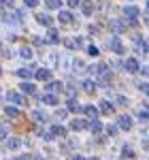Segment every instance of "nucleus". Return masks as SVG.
<instances>
[{"label":"nucleus","mask_w":149,"mask_h":160,"mask_svg":"<svg viewBox=\"0 0 149 160\" xmlns=\"http://www.w3.org/2000/svg\"><path fill=\"white\" fill-rule=\"evenodd\" d=\"M124 15L128 17L130 26H137V17H138V9L137 7H124Z\"/></svg>","instance_id":"obj_1"},{"label":"nucleus","mask_w":149,"mask_h":160,"mask_svg":"<svg viewBox=\"0 0 149 160\" xmlns=\"http://www.w3.org/2000/svg\"><path fill=\"white\" fill-rule=\"evenodd\" d=\"M96 73H98V77H100V81H102V83H109V77H111V73H109L107 64H98V66H96Z\"/></svg>","instance_id":"obj_2"},{"label":"nucleus","mask_w":149,"mask_h":160,"mask_svg":"<svg viewBox=\"0 0 149 160\" xmlns=\"http://www.w3.org/2000/svg\"><path fill=\"white\" fill-rule=\"evenodd\" d=\"M117 126H119L122 130H130V128H132V118H130V115H119Z\"/></svg>","instance_id":"obj_3"},{"label":"nucleus","mask_w":149,"mask_h":160,"mask_svg":"<svg viewBox=\"0 0 149 160\" xmlns=\"http://www.w3.org/2000/svg\"><path fill=\"white\" fill-rule=\"evenodd\" d=\"M109 47H111L115 53H124V45H122V41H119L117 37H113L111 41H109Z\"/></svg>","instance_id":"obj_4"},{"label":"nucleus","mask_w":149,"mask_h":160,"mask_svg":"<svg viewBox=\"0 0 149 160\" xmlns=\"http://www.w3.org/2000/svg\"><path fill=\"white\" fill-rule=\"evenodd\" d=\"M7 98L11 100V102H15V105H26V98L19 94V92H9V94H7Z\"/></svg>","instance_id":"obj_5"},{"label":"nucleus","mask_w":149,"mask_h":160,"mask_svg":"<svg viewBox=\"0 0 149 160\" xmlns=\"http://www.w3.org/2000/svg\"><path fill=\"white\" fill-rule=\"evenodd\" d=\"M58 19H60V24H73V22H74L73 13H68V11H60Z\"/></svg>","instance_id":"obj_6"},{"label":"nucleus","mask_w":149,"mask_h":160,"mask_svg":"<svg viewBox=\"0 0 149 160\" xmlns=\"http://www.w3.org/2000/svg\"><path fill=\"white\" fill-rule=\"evenodd\" d=\"M34 73H36V71H34V66H26V68H19V71H17V75H19L22 79H30Z\"/></svg>","instance_id":"obj_7"},{"label":"nucleus","mask_w":149,"mask_h":160,"mask_svg":"<svg viewBox=\"0 0 149 160\" xmlns=\"http://www.w3.org/2000/svg\"><path fill=\"white\" fill-rule=\"evenodd\" d=\"M34 77H36V79H41V81H49V79H51V73H49V68H38L36 73H34Z\"/></svg>","instance_id":"obj_8"},{"label":"nucleus","mask_w":149,"mask_h":160,"mask_svg":"<svg viewBox=\"0 0 149 160\" xmlns=\"http://www.w3.org/2000/svg\"><path fill=\"white\" fill-rule=\"evenodd\" d=\"M124 66H126V71H128V73H137V71H138V62L134 60V58H128Z\"/></svg>","instance_id":"obj_9"},{"label":"nucleus","mask_w":149,"mask_h":160,"mask_svg":"<svg viewBox=\"0 0 149 160\" xmlns=\"http://www.w3.org/2000/svg\"><path fill=\"white\" fill-rule=\"evenodd\" d=\"M98 111H100V109H96L94 105H87V107H83V113H85L87 118H92V120H96V118H98Z\"/></svg>","instance_id":"obj_10"},{"label":"nucleus","mask_w":149,"mask_h":160,"mask_svg":"<svg viewBox=\"0 0 149 160\" xmlns=\"http://www.w3.org/2000/svg\"><path fill=\"white\" fill-rule=\"evenodd\" d=\"M7 148H9V149L22 148V139H17V137H9V139H7Z\"/></svg>","instance_id":"obj_11"},{"label":"nucleus","mask_w":149,"mask_h":160,"mask_svg":"<svg viewBox=\"0 0 149 160\" xmlns=\"http://www.w3.org/2000/svg\"><path fill=\"white\" fill-rule=\"evenodd\" d=\"M100 113H104V115H111L113 113V105L109 100H102V102H100Z\"/></svg>","instance_id":"obj_12"},{"label":"nucleus","mask_w":149,"mask_h":160,"mask_svg":"<svg viewBox=\"0 0 149 160\" xmlns=\"http://www.w3.org/2000/svg\"><path fill=\"white\" fill-rule=\"evenodd\" d=\"M41 100H43L45 105H58V96H55V94H43Z\"/></svg>","instance_id":"obj_13"},{"label":"nucleus","mask_w":149,"mask_h":160,"mask_svg":"<svg viewBox=\"0 0 149 160\" xmlns=\"http://www.w3.org/2000/svg\"><path fill=\"white\" fill-rule=\"evenodd\" d=\"M36 22L49 28V26H51V17H49V15H45V13H38V15H36Z\"/></svg>","instance_id":"obj_14"},{"label":"nucleus","mask_w":149,"mask_h":160,"mask_svg":"<svg viewBox=\"0 0 149 160\" xmlns=\"http://www.w3.org/2000/svg\"><path fill=\"white\" fill-rule=\"evenodd\" d=\"M0 139H2V141L9 139V124L7 122H0Z\"/></svg>","instance_id":"obj_15"},{"label":"nucleus","mask_w":149,"mask_h":160,"mask_svg":"<svg viewBox=\"0 0 149 160\" xmlns=\"http://www.w3.org/2000/svg\"><path fill=\"white\" fill-rule=\"evenodd\" d=\"M87 126H89V130H92V132H94V135H98L100 130H102V124H100L98 120H92V122L87 124Z\"/></svg>","instance_id":"obj_16"},{"label":"nucleus","mask_w":149,"mask_h":160,"mask_svg":"<svg viewBox=\"0 0 149 160\" xmlns=\"http://www.w3.org/2000/svg\"><path fill=\"white\" fill-rule=\"evenodd\" d=\"M83 90H85L87 94H94V92H96V83H94L92 79H87V81H83Z\"/></svg>","instance_id":"obj_17"},{"label":"nucleus","mask_w":149,"mask_h":160,"mask_svg":"<svg viewBox=\"0 0 149 160\" xmlns=\"http://www.w3.org/2000/svg\"><path fill=\"white\" fill-rule=\"evenodd\" d=\"M60 90H62V83L60 81H49L47 83V92H51V94L53 92H60Z\"/></svg>","instance_id":"obj_18"},{"label":"nucleus","mask_w":149,"mask_h":160,"mask_svg":"<svg viewBox=\"0 0 149 160\" xmlns=\"http://www.w3.org/2000/svg\"><path fill=\"white\" fill-rule=\"evenodd\" d=\"M58 41H60V37H58V30L49 28V32H47V43H58Z\"/></svg>","instance_id":"obj_19"},{"label":"nucleus","mask_w":149,"mask_h":160,"mask_svg":"<svg viewBox=\"0 0 149 160\" xmlns=\"http://www.w3.org/2000/svg\"><path fill=\"white\" fill-rule=\"evenodd\" d=\"M85 126H87V122H83V120H73V122H70V128H73V130H83Z\"/></svg>","instance_id":"obj_20"},{"label":"nucleus","mask_w":149,"mask_h":160,"mask_svg":"<svg viewBox=\"0 0 149 160\" xmlns=\"http://www.w3.org/2000/svg\"><path fill=\"white\" fill-rule=\"evenodd\" d=\"M22 92H26V94H34L36 88L32 86V83H28V81H24V83H22Z\"/></svg>","instance_id":"obj_21"},{"label":"nucleus","mask_w":149,"mask_h":160,"mask_svg":"<svg viewBox=\"0 0 149 160\" xmlns=\"http://www.w3.org/2000/svg\"><path fill=\"white\" fill-rule=\"evenodd\" d=\"M19 56H22L24 60H32V49H30V47H22V49H19Z\"/></svg>","instance_id":"obj_22"},{"label":"nucleus","mask_w":149,"mask_h":160,"mask_svg":"<svg viewBox=\"0 0 149 160\" xmlns=\"http://www.w3.org/2000/svg\"><path fill=\"white\" fill-rule=\"evenodd\" d=\"M68 111H73V113H77V111H83V109L79 107V102H77L74 98H70V100H68Z\"/></svg>","instance_id":"obj_23"},{"label":"nucleus","mask_w":149,"mask_h":160,"mask_svg":"<svg viewBox=\"0 0 149 160\" xmlns=\"http://www.w3.org/2000/svg\"><path fill=\"white\" fill-rule=\"evenodd\" d=\"M4 113H7L9 118H19V109H17V107H7Z\"/></svg>","instance_id":"obj_24"},{"label":"nucleus","mask_w":149,"mask_h":160,"mask_svg":"<svg viewBox=\"0 0 149 160\" xmlns=\"http://www.w3.org/2000/svg\"><path fill=\"white\" fill-rule=\"evenodd\" d=\"M51 132H53V137H66V130H64L62 126H53Z\"/></svg>","instance_id":"obj_25"},{"label":"nucleus","mask_w":149,"mask_h":160,"mask_svg":"<svg viewBox=\"0 0 149 160\" xmlns=\"http://www.w3.org/2000/svg\"><path fill=\"white\" fill-rule=\"evenodd\" d=\"M111 28L115 30V32H117V34H119V32H124V30H126V26L122 24V22H113V24H111Z\"/></svg>","instance_id":"obj_26"},{"label":"nucleus","mask_w":149,"mask_h":160,"mask_svg":"<svg viewBox=\"0 0 149 160\" xmlns=\"http://www.w3.org/2000/svg\"><path fill=\"white\" fill-rule=\"evenodd\" d=\"M122 156H124V158H134V152H132V148L124 145V149H122Z\"/></svg>","instance_id":"obj_27"},{"label":"nucleus","mask_w":149,"mask_h":160,"mask_svg":"<svg viewBox=\"0 0 149 160\" xmlns=\"http://www.w3.org/2000/svg\"><path fill=\"white\" fill-rule=\"evenodd\" d=\"M45 2H47L49 9H60L62 7V0H45Z\"/></svg>","instance_id":"obj_28"},{"label":"nucleus","mask_w":149,"mask_h":160,"mask_svg":"<svg viewBox=\"0 0 149 160\" xmlns=\"http://www.w3.org/2000/svg\"><path fill=\"white\" fill-rule=\"evenodd\" d=\"M32 118H34L36 122H45V120H47V115H45L43 111H34V113H32Z\"/></svg>","instance_id":"obj_29"},{"label":"nucleus","mask_w":149,"mask_h":160,"mask_svg":"<svg viewBox=\"0 0 149 160\" xmlns=\"http://www.w3.org/2000/svg\"><path fill=\"white\" fill-rule=\"evenodd\" d=\"M94 11V4L92 2H83V15H92Z\"/></svg>","instance_id":"obj_30"},{"label":"nucleus","mask_w":149,"mask_h":160,"mask_svg":"<svg viewBox=\"0 0 149 160\" xmlns=\"http://www.w3.org/2000/svg\"><path fill=\"white\" fill-rule=\"evenodd\" d=\"M141 92H143V94H145V96H149V83H141Z\"/></svg>","instance_id":"obj_31"},{"label":"nucleus","mask_w":149,"mask_h":160,"mask_svg":"<svg viewBox=\"0 0 149 160\" xmlns=\"http://www.w3.org/2000/svg\"><path fill=\"white\" fill-rule=\"evenodd\" d=\"M87 53H89V56H98V47L89 45V47H87Z\"/></svg>","instance_id":"obj_32"},{"label":"nucleus","mask_w":149,"mask_h":160,"mask_svg":"<svg viewBox=\"0 0 149 160\" xmlns=\"http://www.w3.org/2000/svg\"><path fill=\"white\" fill-rule=\"evenodd\" d=\"M13 160H34L30 154H22V156H17V158H13Z\"/></svg>","instance_id":"obj_33"},{"label":"nucleus","mask_w":149,"mask_h":160,"mask_svg":"<svg viewBox=\"0 0 149 160\" xmlns=\"http://www.w3.org/2000/svg\"><path fill=\"white\" fill-rule=\"evenodd\" d=\"M115 102H117V105H128V100H126L124 96H115Z\"/></svg>","instance_id":"obj_34"},{"label":"nucleus","mask_w":149,"mask_h":160,"mask_svg":"<svg viewBox=\"0 0 149 160\" xmlns=\"http://www.w3.org/2000/svg\"><path fill=\"white\" fill-rule=\"evenodd\" d=\"M107 132H109V137H115V135H117V128H115V126H109Z\"/></svg>","instance_id":"obj_35"},{"label":"nucleus","mask_w":149,"mask_h":160,"mask_svg":"<svg viewBox=\"0 0 149 160\" xmlns=\"http://www.w3.org/2000/svg\"><path fill=\"white\" fill-rule=\"evenodd\" d=\"M141 51H143V53H149V43H143V45H141Z\"/></svg>","instance_id":"obj_36"},{"label":"nucleus","mask_w":149,"mask_h":160,"mask_svg":"<svg viewBox=\"0 0 149 160\" xmlns=\"http://www.w3.org/2000/svg\"><path fill=\"white\" fill-rule=\"evenodd\" d=\"M79 2H81V0H68V7L74 9V7H79Z\"/></svg>","instance_id":"obj_37"},{"label":"nucleus","mask_w":149,"mask_h":160,"mask_svg":"<svg viewBox=\"0 0 149 160\" xmlns=\"http://www.w3.org/2000/svg\"><path fill=\"white\" fill-rule=\"evenodd\" d=\"M55 118H58V120H62V118H66V111H58V113H55Z\"/></svg>","instance_id":"obj_38"},{"label":"nucleus","mask_w":149,"mask_h":160,"mask_svg":"<svg viewBox=\"0 0 149 160\" xmlns=\"http://www.w3.org/2000/svg\"><path fill=\"white\" fill-rule=\"evenodd\" d=\"M38 0H26V7H36Z\"/></svg>","instance_id":"obj_39"},{"label":"nucleus","mask_w":149,"mask_h":160,"mask_svg":"<svg viewBox=\"0 0 149 160\" xmlns=\"http://www.w3.org/2000/svg\"><path fill=\"white\" fill-rule=\"evenodd\" d=\"M141 71H143V75H147V77H149V66H143Z\"/></svg>","instance_id":"obj_40"},{"label":"nucleus","mask_w":149,"mask_h":160,"mask_svg":"<svg viewBox=\"0 0 149 160\" xmlns=\"http://www.w3.org/2000/svg\"><path fill=\"white\" fill-rule=\"evenodd\" d=\"M0 4H9V7H11V4H13V0H0Z\"/></svg>","instance_id":"obj_41"},{"label":"nucleus","mask_w":149,"mask_h":160,"mask_svg":"<svg viewBox=\"0 0 149 160\" xmlns=\"http://www.w3.org/2000/svg\"><path fill=\"white\" fill-rule=\"evenodd\" d=\"M70 160H83V158H81L79 154H77V156H70Z\"/></svg>","instance_id":"obj_42"},{"label":"nucleus","mask_w":149,"mask_h":160,"mask_svg":"<svg viewBox=\"0 0 149 160\" xmlns=\"http://www.w3.org/2000/svg\"><path fill=\"white\" fill-rule=\"evenodd\" d=\"M34 160H45V158H43V156H36V158H34Z\"/></svg>","instance_id":"obj_43"},{"label":"nucleus","mask_w":149,"mask_h":160,"mask_svg":"<svg viewBox=\"0 0 149 160\" xmlns=\"http://www.w3.org/2000/svg\"><path fill=\"white\" fill-rule=\"evenodd\" d=\"M145 4H147V9H149V0H145Z\"/></svg>","instance_id":"obj_44"},{"label":"nucleus","mask_w":149,"mask_h":160,"mask_svg":"<svg viewBox=\"0 0 149 160\" xmlns=\"http://www.w3.org/2000/svg\"><path fill=\"white\" fill-rule=\"evenodd\" d=\"M87 160H98V158H87Z\"/></svg>","instance_id":"obj_45"},{"label":"nucleus","mask_w":149,"mask_h":160,"mask_svg":"<svg viewBox=\"0 0 149 160\" xmlns=\"http://www.w3.org/2000/svg\"><path fill=\"white\" fill-rule=\"evenodd\" d=\"M0 75H2V68H0Z\"/></svg>","instance_id":"obj_46"}]
</instances>
